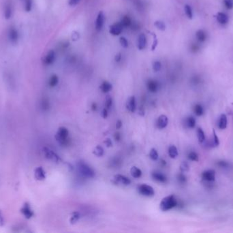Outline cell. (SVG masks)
I'll return each mask as SVG.
<instances>
[{
    "instance_id": "1",
    "label": "cell",
    "mask_w": 233,
    "mask_h": 233,
    "mask_svg": "<svg viewBox=\"0 0 233 233\" xmlns=\"http://www.w3.org/2000/svg\"><path fill=\"white\" fill-rule=\"evenodd\" d=\"M178 204L177 200L173 195L164 197L160 203V208L162 211L166 212L176 207Z\"/></svg>"
},
{
    "instance_id": "2",
    "label": "cell",
    "mask_w": 233,
    "mask_h": 233,
    "mask_svg": "<svg viewBox=\"0 0 233 233\" xmlns=\"http://www.w3.org/2000/svg\"><path fill=\"white\" fill-rule=\"evenodd\" d=\"M55 139L62 146H67L69 144V131L65 127H59L55 135Z\"/></svg>"
},
{
    "instance_id": "3",
    "label": "cell",
    "mask_w": 233,
    "mask_h": 233,
    "mask_svg": "<svg viewBox=\"0 0 233 233\" xmlns=\"http://www.w3.org/2000/svg\"><path fill=\"white\" fill-rule=\"evenodd\" d=\"M78 170H79L80 174L83 177L87 178H93L95 177L96 173L93 169L86 164L85 161H79L77 164Z\"/></svg>"
},
{
    "instance_id": "4",
    "label": "cell",
    "mask_w": 233,
    "mask_h": 233,
    "mask_svg": "<svg viewBox=\"0 0 233 233\" xmlns=\"http://www.w3.org/2000/svg\"><path fill=\"white\" fill-rule=\"evenodd\" d=\"M138 193L145 197H153L155 195V190L153 187L147 184H140L137 187Z\"/></svg>"
},
{
    "instance_id": "5",
    "label": "cell",
    "mask_w": 233,
    "mask_h": 233,
    "mask_svg": "<svg viewBox=\"0 0 233 233\" xmlns=\"http://www.w3.org/2000/svg\"><path fill=\"white\" fill-rule=\"evenodd\" d=\"M43 153L45 155V156L46 159H48L52 161L53 162H55V163H59L61 161H62V159L60 158V157L57 155L56 153H55L53 150L50 149L48 147H44L43 149Z\"/></svg>"
},
{
    "instance_id": "6",
    "label": "cell",
    "mask_w": 233,
    "mask_h": 233,
    "mask_svg": "<svg viewBox=\"0 0 233 233\" xmlns=\"http://www.w3.org/2000/svg\"><path fill=\"white\" fill-rule=\"evenodd\" d=\"M112 182L117 185H123L127 186L131 184V180L129 178L122 174H116L113 177Z\"/></svg>"
},
{
    "instance_id": "7",
    "label": "cell",
    "mask_w": 233,
    "mask_h": 233,
    "mask_svg": "<svg viewBox=\"0 0 233 233\" xmlns=\"http://www.w3.org/2000/svg\"><path fill=\"white\" fill-rule=\"evenodd\" d=\"M156 127L159 129H164L168 124V118L164 114H162L157 118L156 120Z\"/></svg>"
},
{
    "instance_id": "8",
    "label": "cell",
    "mask_w": 233,
    "mask_h": 233,
    "mask_svg": "<svg viewBox=\"0 0 233 233\" xmlns=\"http://www.w3.org/2000/svg\"><path fill=\"white\" fill-rule=\"evenodd\" d=\"M126 107L128 111L131 113H134L136 110V97L134 96H131L128 98L126 103Z\"/></svg>"
},
{
    "instance_id": "9",
    "label": "cell",
    "mask_w": 233,
    "mask_h": 233,
    "mask_svg": "<svg viewBox=\"0 0 233 233\" xmlns=\"http://www.w3.org/2000/svg\"><path fill=\"white\" fill-rule=\"evenodd\" d=\"M160 87V83L156 80L149 79L147 82V88L151 93H155L159 90Z\"/></svg>"
},
{
    "instance_id": "10",
    "label": "cell",
    "mask_w": 233,
    "mask_h": 233,
    "mask_svg": "<svg viewBox=\"0 0 233 233\" xmlns=\"http://www.w3.org/2000/svg\"><path fill=\"white\" fill-rule=\"evenodd\" d=\"M104 21H105V16H104V14L102 11H100L97 16L95 23L96 29L97 32H100L102 29L104 24Z\"/></svg>"
},
{
    "instance_id": "11",
    "label": "cell",
    "mask_w": 233,
    "mask_h": 233,
    "mask_svg": "<svg viewBox=\"0 0 233 233\" xmlns=\"http://www.w3.org/2000/svg\"><path fill=\"white\" fill-rule=\"evenodd\" d=\"M123 29V26L120 23H115L110 27L109 32L113 36H119L122 32Z\"/></svg>"
},
{
    "instance_id": "12",
    "label": "cell",
    "mask_w": 233,
    "mask_h": 233,
    "mask_svg": "<svg viewBox=\"0 0 233 233\" xmlns=\"http://www.w3.org/2000/svg\"><path fill=\"white\" fill-rule=\"evenodd\" d=\"M151 177L153 180L160 183H166L167 182V177L166 175L160 172L154 171L151 173Z\"/></svg>"
},
{
    "instance_id": "13",
    "label": "cell",
    "mask_w": 233,
    "mask_h": 233,
    "mask_svg": "<svg viewBox=\"0 0 233 233\" xmlns=\"http://www.w3.org/2000/svg\"><path fill=\"white\" fill-rule=\"evenodd\" d=\"M202 179L208 181L212 182L215 179V172L214 170H208L202 172Z\"/></svg>"
},
{
    "instance_id": "14",
    "label": "cell",
    "mask_w": 233,
    "mask_h": 233,
    "mask_svg": "<svg viewBox=\"0 0 233 233\" xmlns=\"http://www.w3.org/2000/svg\"><path fill=\"white\" fill-rule=\"evenodd\" d=\"M147 43V37L144 34H140L138 37V41H137V47L139 50H143L146 47Z\"/></svg>"
},
{
    "instance_id": "15",
    "label": "cell",
    "mask_w": 233,
    "mask_h": 233,
    "mask_svg": "<svg viewBox=\"0 0 233 233\" xmlns=\"http://www.w3.org/2000/svg\"><path fill=\"white\" fill-rule=\"evenodd\" d=\"M34 177L36 180L44 181L46 178V172L42 167H38L34 170Z\"/></svg>"
},
{
    "instance_id": "16",
    "label": "cell",
    "mask_w": 233,
    "mask_h": 233,
    "mask_svg": "<svg viewBox=\"0 0 233 233\" xmlns=\"http://www.w3.org/2000/svg\"><path fill=\"white\" fill-rule=\"evenodd\" d=\"M55 58H56V55H55V52L53 50H50L48 53H47L44 62H45V65H52L54 62H55Z\"/></svg>"
},
{
    "instance_id": "17",
    "label": "cell",
    "mask_w": 233,
    "mask_h": 233,
    "mask_svg": "<svg viewBox=\"0 0 233 233\" xmlns=\"http://www.w3.org/2000/svg\"><path fill=\"white\" fill-rule=\"evenodd\" d=\"M8 38L12 43H16L19 40V33L15 28H11L8 32Z\"/></svg>"
},
{
    "instance_id": "18",
    "label": "cell",
    "mask_w": 233,
    "mask_h": 233,
    "mask_svg": "<svg viewBox=\"0 0 233 233\" xmlns=\"http://www.w3.org/2000/svg\"><path fill=\"white\" fill-rule=\"evenodd\" d=\"M21 211L23 214V215H24L25 217L28 219L32 218L33 216V212L31 209V208H30L29 206L28 205V204H25L24 206H23V207L21 209Z\"/></svg>"
},
{
    "instance_id": "19",
    "label": "cell",
    "mask_w": 233,
    "mask_h": 233,
    "mask_svg": "<svg viewBox=\"0 0 233 233\" xmlns=\"http://www.w3.org/2000/svg\"><path fill=\"white\" fill-rule=\"evenodd\" d=\"M100 89L103 93H108L113 89V86L112 84L109 82H108V81H104V82L101 83Z\"/></svg>"
},
{
    "instance_id": "20",
    "label": "cell",
    "mask_w": 233,
    "mask_h": 233,
    "mask_svg": "<svg viewBox=\"0 0 233 233\" xmlns=\"http://www.w3.org/2000/svg\"><path fill=\"white\" fill-rule=\"evenodd\" d=\"M168 156L172 159L177 158L179 155L177 148L175 146V145H170V146L168 147Z\"/></svg>"
},
{
    "instance_id": "21",
    "label": "cell",
    "mask_w": 233,
    "mask_h": 233,
    "mask_svg": "<svg viewBox=\"0 0 233 233\" xmlns=\"http://www.w3.org/2000/svg\"><path fill=\"white\" fill-rule=\"evenodd\" d=\"M130 174L133 178H138L142 176L143 172H142L140 168H138L136 166H132L130 169Z\"/></svg>"
},
{
    "instance_id": "22",
    "label": "cell",
    "mask_w": 233,
    "mask_h": 233,
    "mask_svg": "<svg viewBox=\"0 0 233 233\" xmlns=\"http://www.w3.org/2000/svg\"><path fill=\"white\" fill-rule=\"evenodd\" d=\"M227 123H228L227 117H226L225 114H222L219 120V124H218L219 128L220 129H226V128L227 127Z\"/></svg>"
},
{
    "instance_id": "23",
    "label": "cell",
    "mask_w": 233,
    "mask_h": 233,
    "mask_svg": "<svg viewBox=\"0 0 233 233\" xmlns=\"http://www.w3.org/2000/svg\"><path fill=\"white\" fill-rule=\"evenodd\" d=\"M80 218V215L78 211H74L72 214H71V216L69 219L70 224L74 225L77 223V222L79 220Z\"/></svg>"
},
{
    "instance_id": "24",
    "label": "cell",
    "mask_w": 233,
    "mask_h": 233,
    "mask_svg": "<svg viewBox=\"0 0 233 233\" xmlns=\"http://www.w3.org/2000/svg\"><path fill=\"white\" fill-rule=\"evenodd\" d=\"M217 20L221 24H226L228 21V17L225 13L219 12L217 15Z\"/></svg>"
},
{
    "instance_id": "25",
    "label": "cell",
    "mask_w": 233,
    "mask_h": 233,
    "mask_svg": "<svg viewBox=\"0 0 233 233\" xmlns=\"http://www.w3.org/2000/svg\"><path fill=\"white\" fill-rule=\"evenodd\" d=\"M93 154L97 157H102L104 154V150L103 147L100 146V145H97V146L94 148V149L93 150Z\"/></svg>"
},
{
    "instance_id": "26",
    "label": "cell",
    "mask_w": 233,
    "mask_h": 233,
    "mask_svg": "<svg viewBox=\"0 0 233 233\" xmlns=\"http://www.w3.org/2000/svg\"><path fill=\"white\" fill-rule=\"evenodd\" d=\"M12 15V8L11 4H7L5 6L4 9V16L6 19H9L11 18Z\"/></svg>"
},
{
    "instance_id": "27",
    "label": "cell",
    "mask_w": 233,
    "mask_h": 233,
    "mask_svg": "<svg viewBox=\"0 0 233 233\" xmlns=\"http://www.w3.org/2000/svg\"><path fill=\"white\" fill-rule=\"evenodd\" d=\"M149 156L152 161H157L159 158V154H158L157 150L155 148H152L149 150Z\"/></svg>"
},
{
    "instance_id": "28",
    "label": "cell",
    "mask_w": 233,
    "mask_h": 233,
    "mask_svg": "<svg viewBox=\"0 0 233 233\" xmlns=\"http://www.w3.org/2000/svg\"><path fill=\"white\" fill-rule=\"evenodd\" d=\"M59 83V77L56 75H53L50 77L49 81V85L50 87H55Z\"/></svg>"
},
{
    "instance_id": "29",
    "label": "cell",
    "mask_w": 233,
    "mask_h": 233,
    "mask_svg": "<svg viewBox=\"0 0 233 233\" xmlns=\"http://www.w3.org/2000/svg\"><path fill=\"white\" fill-rule=\"evenodd\" d=\"M196 119L193 116H189L187 118L186 121H185V124L188 128L190 129H193L196 126Z\"/></svg>"
},
{
    "instance_id": "30",
    "label": "cell",
    "mask_w": 233,
    "mask_h": 233,
    "mask_svg": "<svg viewBox=\"0 0 233 233\" xmlns=\"http://www.w3.org/2000/svg\"><path fill=\"white\" fill-rule=\"evenodd\" d=\"M121 23L123 26V28H128V27H130L132 24V19H130V16L126 15V16H124L123 19H121Z\"/></svg>"
},
{
    "instance_id": "31",
    "label": "cell",
    "mask_w": 233,
    "mask_h": 233,
    "mask_svg": "<svg viewBox=\"0 0 233 233\" xmlns=\"http://www.w3.org/2000/svg\"><path fill=\"white\" fill-rule=\"evenodd\" d=\"M196 134H197V137H198L199 142H201V143L204 142V141H205V135L203 130H202L200 127L198 128L196 131Z\"/></svg>"
},
{
    "instance_id": "32",
    "label": "cell",
    "mask_w": 233,
    "mask_h": 233,
    "mask_svg": "<svg viewBox=\"0 0 233 233\" xmlns=\"http://www.w3.org/2000/svg\"><path fill=\"white\" fill-rule=\"evenodd\" d=\"M196 36L197 39L199 40L200 42H204L206 40V38H207V35H206V33L203 31V30H198V31L196 34Z\"/></svg>"
},
{
    "instance_id": "33",
    "label": "cell",
    "mask_w": 233,
    "mask_h": 233,
    "mask_svg": "<svg viewBox=\"0 0 233 233\" xmlns=\"http://www.w3.org/2000/svg\"><path fill=\"white\" fill-rule=\"evenodd\" d=\"M194 111L196 116H201L202 114H203V112H204L203 107H202V106L200 104L196 105L194 107Z\"/></svg>"
},
{
    "instance_id": "34",
    "label": "cell",
    "mask_w": 233,
    "mask_h": 233,
    "mask_svg": "<svg viewBox=\"0 0 233 233\" xmlns=\"http://www.w3.org/2000/svg\"><path fill=\"white\" fill-rule=\"evenodd\" d=\"M179 169L181 172H183L184 173V172H187L190 170V165H189V164L186 161H183L182 162L181 164L180 165Z\"/></svg>"
},
{
    "instance_id": "35",
    "label": "cell",
    "mask_w": 233,
    "mask_h": 233,
    "mask_svg": "<svg viewBox=\"0 0 233 233\" xmlns=\"http://www.w3.org/2000/svg\"><path fill=\"white\" fill-rule=\"evenodd\" d=\"M154 25L158 29L161 30V31H164V30L166 29V25L162 21H156L155 22Z\"/></svg>"
},
{
    "instance_id": "36",
    "label": "cell",
    "mask_w": 233,
    "mask_h": 233,
    "mask_svg": "<svg viewBox=\"0 0 233 233\" xmlns=\"http://www.w3.org/2000/svg\"><path fill=\"white\" fill-rule=\"evenodd\" d=\"M185 15H186V16L189 19H192V17H193V12H192V8L190 7V6H189V5L185 6Z\"/></svg>"
},
{
    "instance_id": "37",
    "label": "cell",
    "mask_w": 233,
    "mask_h": 233,
    "mask_svg": "<svg viewBox=\"0 0 233 233\" xmlns=\"http://www.w3.org/2000/svg\"><path fill=\"white\" fill-rule=\"evenodd\" d=\"M188 157L190 160L191 161H198V159H199V157H198V154L196 153V152H190V153H189L188 155Z\"/></svg>"
},
{
    "instance_id": "38",
    "label": "cell",
    "mask_w": 233,
    "mask_h": 233,
    "mask_svg": "<svg viewBox=\"0 0 233 233\" xmlns=\"http://www.w3.org/2000/svg\"><path fill=\"white\" fill-rule=\"evenodd\" d=\"M113 102L112 97H111L110 95H108L106 97V99H105V107L108 110L110 109V107L113 105Z\"/></svg>"
},
{
    "instance_id": "39",
    "label": "cell",
    "mask_w": 233,
    "mask_h": 233,
    "mask_svg": "<svg viewBox=\"0 0 233 233\" xmlns=\"http://www.w3.org/2000/svg\"><path fill=\"white\" fill-rule=\"evenodd\" d=\"M177 180L179 181V183H180L181 184H184L186 183L187 178L186 177H185V175L183 174V172H181V173L177 175Z\"/></svg>"
},
{
    "instance_id": "40",
    "label": "cell",
    "mask_w": 233,
    "mask_h": 233,
    "mask_svg": "<svg viewBox=\"0 0 233 233\" xmlns=\"http://www.w3.org/2000/svg\"><path fill=\"white\" fill-rule=\"evenodd\" d=\"M162 69V64L160 61H155L153 63V70L154 72H159Z\"/></svg>"
},
{
    "instance_id": "41",
    "label": "cell",
    "mask_w": 233,
    "mask_h": 233,
    "mask_svg": "<svg viewBox=\"0 0 233 233\" xmlns=\"http://www.w3.org/2000/svg\"><path fill=\"white\" fill-rule=\"evenodd\" d=\"M32 8V0H25V9L26 12L31 11Z\"/></svg>"
},
{
    "instance_id": "42",
    "label": "cell",
    "mask_w": 233,
    "mask_h": 233,
    "mask_svg": "<svg viewBox=\"0 0 233 233\" xmlns=\"http://www.w3.org/2000/svg\"><path fill=\"white\" fill-rule=\"evenodd\" d=\"M213 140H214V145L215 146H218L219 144V137H218L217 134L215 133V131L214 129L213 130Z\"/></svg>"
},
{
    "instance_id": "43",
    "label": "cell",
    "mask_w": 233,
    "mask_h": 233,
    "mask_svg": "<svg viewBox=\"0 0 233 233\" xmlns=\"http://www.w3.org/2000/svg\"><path fill=\"white\" fill-rule=\"evenodd\" d=\"M119 43L121 44V45L122 46L123 48H127L128 45H129V43H128L127 38H125L123 36L119 38Z\"/></svg>"
},
{
    "instance_id": "44",
    "label": "cell",
    "mask_w": 233,
    "mask_h": 233,
    "mask_svg": "<svg viewBox=\"0 0 233 233\" xmlns=\"http://www.w3.org/2000/svg\"><path fill=\"white\" fill-rule=\"evenodd\" d=\"M224 5L228 9H232L233 8V2L232 0H224Z\"/></svg>"
},
{
    "instance_id": "45",
    "label": "cell",
    "mask_w": 233,
    "mask_h": 233,
    "mask_svg": "<svg viewBox=\"0 0 233 233\" xmlns=\"http://www.w3.org/2000/svg\"><path fill=\"white\" fill-rule=\"evenodd\" d=\"M42 107L44 110H47L49 107V103L47 99H44L42 102Z\"/></svg>"
},
{
    "instance_id": "46",
    "label": "cell",
    "mask_w": 233,
    "mask_h": 233,
    "mask_svg": "<svg viewBox=\"0 0 233 233\" xmlns=\"http://www.w3.org/2000/svg\"><path fill=\"white\" fill-rule=\"evenodd\" d=\"M108 109H106V107H104V109L102 110V112H101V116H102L103 119H107L108 116H109V112H108Z\"/></svg>"
},
{
    "instance_id": "47",
    "label": "cell",
    "mask_w": 233,
    "mask_h": 233,
    "mask_svg": "<svg viewBox=\"0 0 233 233\" xmlns=\"http://www.w3.org/2000/svg\"><path fill=\"white\" fill-rule=\"evenodd\" d=\"M80 0H68V4L70 6H75L80 3Z\"/></svg>"
},
{
    "instance_id": "48",
    "label": "cell",
    "mask_w": 233,
    "mask_h": 233,
    "mask_svg": "<svg viewBox=\"0 0 233 233\" xmlns=\"http://www.w3.org/2000/svg\"><path fill=\"white\" fill-rule=\"evenodd\" d=\"M104 144L109 148L113 146V142H112V141H111V139H110V138H106V139L104 141Z\"/></svg>"
},
{
    "instance_id": "49",
    "label": "cell",
    "mask_w": 233,
    "mask_h": 233,
    "mask_svg": "<svg viewBox=\"0 0 233 233\" xmlns=\"http://www.w3.org/2000/svg\"><path fill=\"white\" fill-rule=\"evenodd\" d=\"M138 114L140 116H144L145 114V111L144 107L143 106H140L139 108H138Z\"/></svg>"
},
{
    "instance_id": "50",
    "label": "cell",
    "mask_w": 233,
    "mask_h": 233,
    "mask_svg": "<svg viewBox=\"0 0 233 233\" xmlns=\"http://www.w3.org/2000/svg\"><path fill=\"white\" fill-rule=\"evenodd\" d=\"M121 136L120 133L119 132H117L114 133V140H115L116 141H119L121 140Z\"/></svg>"
},
{
    "instance_id": "51",
    "label": "cell",
    "mask_w": 233,
    "mask_h": 233,
    "mask_svg": "<svg viewBox=\"0 0 233 233\" xmlns=\"http://www.w3.org/2000/svg\"><path fill=\"white\" fill-rule=\"evenodd\" d=\"M122 124H123V123L122 121H121V120H118L117 122H116V129H120L121 127H122Z\"/></svg>"
},
{
    "instance_id": "52",
    "label": "cell",
    "mask_w": 233,
    "mask_h": 233,
    "mask_svg": "<svg viewBox=\"0 0 233 233\" xmlns=\"http://www.w3.org/2000/svg\"><path fill=\"white\" fill-rule=\"evenodd\" d=\"M4 224V217H3L2 213L1 210H0V226H2Z\"/></svg>"
},
{
    "instance_id": "53",
    "label": "cell",
    "mask_w": 233,
    "mask_h": 233,
    "mask_svg": "<svg viewBox=\"0 0 233 233\" xmlns=\"http://www.w3.org/2000/svg\"><path fill=\"white\" fill-rule=\"evenodd\" d=\"M121 57H122V56H121V54L119 53L117 54V55L115 56V57H114V60H115V61H116V62H119L121 61Z\"/></svg>"
},
{
    "instance_id": "54",
    "label": "cell",
    "mask_w": 233,
    "mask_h": 233,
    "mask_svg": "<svg viewBox=\"0 0 233 233\" xmlns=\"http://www.w3.org/2000/svg\"><path fill=\"white\" fill-rule=\"evenodd\" d=\"M91 107H92V111H96V110H97V103H93L92 104V106H91Z\"/></svg>"
},
{
    "instance_id": "55",
    "label": "cell",
    "mask_w": 233,
    "mask_h": 233,
    "mask_svg": "<svg viewBox=\"0 0 233 233\" xmlns=\"http://www.w3.org/2000/svg\"><path fill=\"white\" fill-rule=\"evenodd\" d=\"M219 165H220V166L221 167H226V166H227V165H228V164L227 163H226V162H225V161H220V162H219Z\"/></svg>"
},
{
    "instance_id": "56",
    "label": "cell",
    "mask_w": 233,
    "mask_h": 233,
    "mask_svg": "<svg viewBox=\"0 0 233 233\" xmlns=\"http://www.w3.org/2000/svg\"><path fill=\"white\" fill-rule=\"evenodd\" d=\"M160 165H162V166H165V165H166V161H165L164 159H162L160 160Z\"/></svg>"
}]
</instances>
